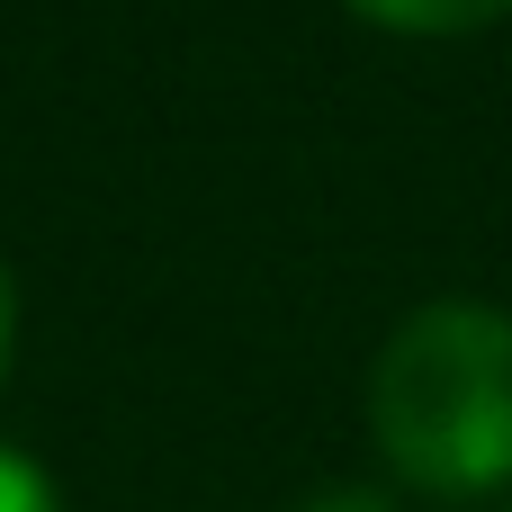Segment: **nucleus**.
Returning a JSON list of instances; mask_svg holds the SVG:
<instances>
[{"label": "nucleus", "mask_w": 512, "mask_h": 512, "mask_svg": "<svg viewBox=\"0 0 512 512\" xmlns=\"http://www.w3.org/2000/svg\"><path fill=\"white\" fill-rule=\"evenodd\" d=\"M0 512H63V486L9 441H0Z\"/></svg>", "instance_id": "3"}, {"label": "nucleus", "mask_w": 512, "mask_h": 512, "mask_svg": "<svg viewBox=\"0 0 512 512\" xmlns=\"http://www.w3.org/2000/svg\"><path fill=\"white\" fill-rule=\"evenodd\" d=\"M297 512H396V495H378V486H324L315 504H297Z\"/></svg>", "instance_id": "4"}, {"label": "nucleus", "mask_w": 512, "mask_h": 512, "mask_svg": "<svg viewBox=\"0 0 512 512\" xmlns=\"http://www.w3.org/2000/svg\"><path fill=\"white\" fill-rule=\"evenodd\" d=\"M369 27H396V36H477L495 27L512 0H351Z\"/></svg>", "instance_id": "2"}, {"label": "nucleus", "mask_w": 512, "mask_h": 512, "mask_svg": "<svg viewBox=\"0 0 512 512\" xmlns=\"http://www.w3.org/2000/svg\"><path fill=\"white\" fill-rule=\"evenodd\" d=\"M378 459L441 504L512 486V315L477 297L414 306L369 360Z\"/></svg>", "instance_id": "1"}, {"label": "nucleus", "mask_w": 512, "mask_h": 512, "mask_svg": "<svg viewBox=\"0 0 512 512\" xmlns=\"http://www.w3.org/2000/svg\"><path fill=\"white\" fill-rule=\"evenodd\" d=\"M9 351H18V288H9V261H0V378H9Z\"/></svg>", "instance_id": "5"}]
</instances>
